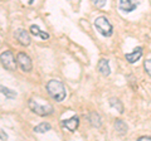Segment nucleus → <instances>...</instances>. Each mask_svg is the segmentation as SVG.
<instances>
[{
	"instance_id": "nucleus-5",
	"label": "nucleus",
	"mask_w": 151,
	"mask_h": 141,
	"mask_svg": "<svg viewBox=\"0 0 151 141\" xmlns=\"http://www.w3.org/2000/svg\"><path fill=\"white\" fill-rule=\"evenodd\" d=\"M17 60H18V65L24 70V72H30L32 70L33 63H32V59L28 54L20 52V53H18V55H17Z\"/></svg>"
},
{
	"instance_id": "nucleus-13",
	"label": "nucleus",
	"mask_w": 151,
	"mask_h": 141,
	"mask_svg": "<svg viewBox=\"0 0 151 141\" xmlns=\"http://www.w3.org/2000/svg\"><path fill=\"white\" fill-rule=\"evenodd\" d=\"M115 129L116 131L119 132L120 135H126L127 132V125H126V122L125 121H122V120H116L115 121Z\"/></svg>"
},
{
	"instance_id": "nucleus-16",
	"label": "nucleus",
	"mask_w": 151,
	"mask_h": 141,
	"mask_svg": "<svg viewBox=\"0 0 151 141\" xmlns=\"http://www.w3.org/2000/svg\"><path fill=\"white\" fill-rule=\"evenodd\" d=\"M1 93L6 98H9V100H13V98L17 97V93L15 92L12 91V90H9V88H6V87H4V86H1Z\"/></svg>"
},
{
	"instance_id": "nucleus-19",
	"label": "nucleus",
	"mask_w": 151,
	"mask_h": 141,
	"mask_svg": "<svg viewBox=\"0 0 151 141\" xmlns=\"http://www.w3.org/2000/svg\"><path fill=\"white\" fill-rule=\"evenodd\" d=\"M146 140H151V136H141V137H139V141H146Z\"/></svg>"
},
{
	"instance_id": "nucleus-21",
	"label": "nucleus",
	"mask_w": 151,
	"mask_h": 141,
	"mask_svg": "<svg viewBox=\"0 0 151 141\" xmlns=\"http://www.w3.org/2000/svg\"><path fill=\"white\" fill-rule=\"evenodd\" d=\"M33 3H34V0H28V4H30V5H32Z\"/></svg>"
},
{
	"instance_id": "nucleus-2",
	"label": "nucleus",
	"mask_w": 151,
	"mask_h": 141,
	"mask_svg": "<svg viewBox=\"0 0 151 141\" xmlns=\"http://www.w3.org/2000/svg\"><path fill=\"white\" fill-rule=\"evenodd\" d=\"M28 106H29V109L34 112V114L39 115V116H49L53 114V106L49 105V103H47V105H39L35 100H29V103H28Z\"/></svg>"
},
{
	"instance_id": "nucleus-3",
	"label": "nucleus",
	"mask_w": 151,
	"mask_h": 141,
	"mask_svg": "<svg viewBox=\"0 0 151 141\" xmlns=\"http://www.w3.org/2000/svg\"><path fill=\"white\" fill-rule=\"evenodd\" d=\"M94 28H96L98 33H101L103 37H111L113 33L112 24L105 17H98L97 19L94 20Z\"/></svg>"
},
{
	"instance_id": "nucleus-4",
	"label": "nucleus",
	"mask_w": 151,
	"mask_h": 141,
	"mask_svg": "<svg viewBox=\"0 0 151 141\" xmlns=\"http://www.w3.org/2000/svg\"><path fill=\"white\" fill-rule=\"evenodd\" d=\"M1 65L8 70H15L18 65V60L14 57L13 52L6 50L1 53Z\"/></svg>"
},
{
	"instance_id": "nucleus-6",
	"label": "nucleus",
	"mask_w": 151,
	"mask_h": 141,
	"mask_svg": "<svg viewBox=\"0 0 151 141\" xmlns=\"http://www.w3.org/2000/svg\"><path fill=\"white\" fill-rule=\"evenodd\" d=\"M140 1H141V0H120L119 6H120V9L122 12L131 13V12H134L135 9L137 8Z\"/></svg>"
},
{
	"instance_id": "nucleus-8",
	"label": "nucleus",
	"mask_w": 151,
	"mask_h": 141,
	"mask_svg": "<svg viewBox=\"0 0 151 141\" xmlns=\"http://www.w3.org/2000/svg\"><path fill=\"white\" fill-rule=\"evenodd\" d=\"M78 125H79V119L77 116H73V117H70V119H68V120L62 121V126L65 127L67 130H69L70 132H74V131L77 130Z\"/></svg>"
},
{
	"instance_id": "nucleus-10",
	"label": "nucleus",
	"mask_w": 151,
	"mask_h": 141,
	"mask_svg": "<svg viewBox=\"0 0 151 141\" xmlns=\"http://www.w3.org/2000/svg\"><path fill=\"white\" fill-rule=\"evenodd\" d=\"M141 55H142V48H141V47H137V48H135V50L132 52V53L126 54L125 57L130 63H135L141 58Z\"/></svg>"
},
{
	"instance_id": "nucleus-15",
	"label": "nucleus",
	"mask_w": 151,
	"mask_h": 141,
	"mask_svg": "<svg viewBox=\"0 0 151 141\" xmlns=\"http://www.w3.org/2000/svg\"><path fill=\"white\" fill-rule=\"evenodd\" d=\"M50 129H52V126L48 124V122H42V124L35 126L34 131L38 132V134H44V132H47V131H49Z\"/></svg>"
},
{
	"instance_id": "nucleus-17",
	"label": "nucleus",
	"mask_w": 151,
	"mask_h": 141,
	"mask_svg": "<svg viewBox=\"0 0 151 141\" xmlns=\"http://www.w3.org/2000/svg\"><path fill=\"white\" fill-rule=\"evenodd\" d=\"M144 68L146 70V73L149 74V76H151V58L150 59H146L144 62Z\"/></svg>"
},
{
	"instance_id": "nucleus-14",
	"label": "nucleus",
	"mask_w": 151,
	"mask_h": 141,
	"mask_svg": "<svg viewBox=\"0 0 151 141\" xmlns=\"http://www.w3.org/2000/svg\"><path fill=\"white\" fill-rule=\"evenodd\" d=\"M110 106L112 107V109H116L120 114H124V105H122V102L119 100V98H111Z\"/></svg>"
},
{
	"instance_id": "nucleus-7",
	"label": "nucleus",
	"mask_w": 151,
	"mask_h": 141,
	"mask_svg": "<svg viewBox=\"0 0 151 141\" xmlns=\"http://www.w3.org/2000/svg\"><path fill=\"white\" fill-rule=\"evenodd\" d=\"M14 37H15L17 40L22 45H29L30 42H32V38H30L29 33H28L27 30H24V29H18V30H15V33H14Z\"/></svg>"
},
{
	"instance_id": "nucleus-12",
	"label": "nucleus",
	"mask_w": 151,
	"mask_h": 141,
	"mask_svg": "<svg viewBox=\"0 0 151 141\" xmlns=\"http://www.w3.org/2000/svg\"><path fill=\"white\" fill-rule=\"evenodd\" d=\"M30 33H32L33 35H35V37H40V38L43 39V40L49 39V34H48V33L42 32L37 25H32V27H30Z\"/></svg>"
},
{
	"instance_id": "nucleus-9",
	"label": "nucleus",
	"mask_w": 151,
	"mask_h": 141,
	"mask_svg": "<svg viewBox=\"0 0 151 141\" xmlns=\"http://www.w3.org/2000/svg\"><path fill=\"white\" fill-rule=\"evenodd\" d=\"M97 68L102 76H105V77L110 76L111 68H110V62H108V59H100L98 60V64H97Z\"/></svg>"
},
{
	"instance_id": "nucleus-1",
	"label": "nucleus",
	"mask_w": 151,
	"mask_h": 141,
	"mask_svg": "<svg viewBox=\"0 0 151 141\" xmlns=\"http://www.w3.org/2000/svg\"><path fill=\"white\" fill-rule=\"evenodd\" d=\"M47 91L50 95V97H53L55 101H63L65 98V88L63 86V83L58 81V79H50L47 83Z\"/></svg>"
},
{
	"instance_id": "nucleus-18",
	"label": "nucleus",
	"mask_w": 151,
	"mask_h": 141,
	"mask_svg": "<svg viewBox=\"0 0 151 141\" xmlns=\"http://www.w3.org/2000/svg\"><path fill=\"white\" fill-rule=\"evenodd\" d=\"M92 3H93V5L98 9H101L106 5V0H92Z\"/></svg>"
},
{
	"instance_id": "nucleus-11",
	"label": "nucleus",
	"mask_w": 151,
	"mask_h": 141,
	"mask_svg": "<svg viewBox=\"0 0 151 141\" xmlns=\"http://www.w3.org/2000/svg\"><path fill=\"white\" fill-rule=\"evenodd\" d=\"M88 121L93 127H97V129L101 127V117L97 112H91V114L88 115Z\"/></svg>"
},
{
	"instance_id": "nucleus-20",
	"label": "nucleus",
	"mask_w": 151,
	"mask_h": 141,
	"mask_svg": "<svg viewBox=\"0 0 151 141\" xmlns=\"http://www.w3.org/2000/svg\"><path fill=\"white\" fill-rule=\"evenodd\" d=\"M0 134H1V140H6V139H8V136L4 134V131H3V130L0 131Z\"/></svg>"
}]
</instances>
